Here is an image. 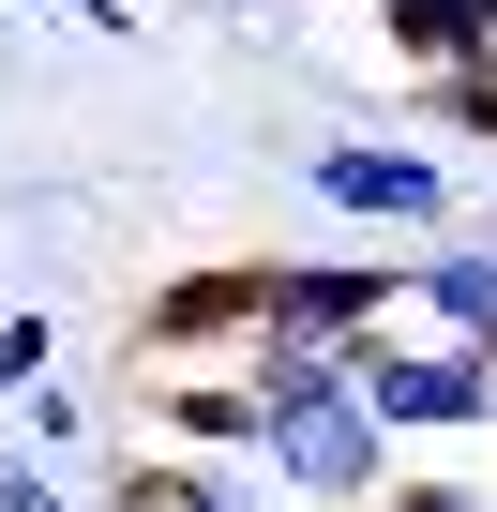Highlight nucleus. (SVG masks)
Masks as SVG:
<instances>
[{
  "instance_id": "obj_1",
  "label": "nucleus",
  "mask_w": 497,
  "mask_h": 512,
  "mask_svg": "<svg viewBox=\"0 0 497 512\" xmlns=\"http://www.w3.org/2000/svg\"><path fill=\"white\" fill-rule=\"evenodd\" d=\"M241 392H257V467L302 512H362L392 482V422L347 392V347H287V332H241Z\"/></svg>"
},
{
  "instance_id": "obj_2",
  "label": "nucleus",
  "mask_w": 497,
  "mask_h": 512,
  "mask_svg": "<svg viewBox=\"0 0 497 512\" xmlns=\"http://www.w3.org/2000/svg\"><path fill=\"white\" fill-rule=\"evenodd\" d=\"M347 392H362L392 437H497V362H482L467 332H422V317L347 332Z\"/></svg>"
},
{
  "instance_id": "obj_3",
  "label": "nucleus",
  "mask_w": 497,
  "mask_h": 512,
  "mask_svg": "<svg viewBox=\"0 0 497 512\" xmlns=\"http://www.w3.org/2000/svg\"><path fill=\"white\" fill-rule=\"evenodd\" d=\"M302 196H317L332 226H377V241L467 226V166L422 151V136H302Z\"/></svg>"
},
{
  "instance_id": "obj_4",
  "label": "nucleus",
  "mask_w": 497,
  "mask_h": 512,
  "mask_svg": "<svg viewBox=\"0 0 497 512\" xmlns=\"http://www.w3.org/2000/svg\"><path fill=\"white\" fill-rule=\"evenodd\" d=\"M377 317H407V256H377V241L257 256V332H287V347H347V332H377Z\"/></svg>"
},
{
  "instance_id": "obj_5",
  "label": "nucleus",
  "mask_w": 497,
  "mask_h": 512,
  "mask_svg": "<svg viewBox=\"0 0 497 512\" xmlns=\"http://www.w3.org/2000/svg\"><path fill=\"white\" fill-rule=\"evenodd\" d=\"M241 332H257V256H196V272H166L136 302V362H241Z\"/></svg>"
},
{
  "instance_id": "obj_6",
  "label": "nucleus",
  "mask_w": 497,
  "mask_h": 512,
  "mask_svg": "<svg viewBox=\"0 0 497 512\" xmlns=\"http://www.w3.org/2000/svg\"><path fill=\"white\" fill-rule=\"evenodd\" d=\"M407 317H422V332H467V347L497 362V226H437V241L407 256Z\"/></svg>"
},
{
  "instance_id": "obj_7",
  "label": "nucleus",
  "mask_w": 497,
  "mask_h": 512,
  "mask_svg": "<svg viewBox=\"0 0 497 512\" xmlns=\"http://www.w3.org/2000/svg\"><path fill=\"white\" fill-rule=\"evenodd\" d=\"M121 512H287V482L257 467V452H196V467H121Z\"/></svg>"
},
{
  "instance_id": "obj_8",
  "label": "nucleus",
  "mask_w": 497,
  "mask_h": 512,
  "mask_svg": "<svg viewBox=\"0 0 497 512\" xmlns=\"http://www.w3.org/2000/svg\"><path fill=\"white\" fill-rule=\"evenodd\" d=\"M181 452H257V392H241V362H166V392H136Z\"/></svg>"
},
{
  "instance_id": "obj_9",
  "label": "nucleus",
  "mask_w": 497,
  "mask_h": 512,
  "mask_svg": "<svg viewBox=\"0 0 497 512\" xmlns=\"http://www.w3.org/2000/svg\"><path fill=\"white\" fill-rule=\"evenodd\" d=\"M377 46H392L407 76H437V61H497V0H377Z\"/></svg>"
},
{
  "instance_id": "obj_10",
  "label": "nucleus",
  "mask_w": 497,
  "mask_h": 512,
  "mask_svg": "<svg viewBox=\"0 0 497 512\" xmlns=\"http://www.w3.org/2000/svg\"><path fill=\"white\" fill-rule=\"evenodd\" d=\"M422 136L497 151V61H437V76H422Z\"/></svg>"
},
{
  "instance_id": "obj_11",
  "label": "nucleus",
  "mask_w": 497,
  "mask_h": 512,
  "mask_svg": "<svg viewBox=\"0 0 497 512\" xmlns=\"http://www.w3.org/2000/svg\"><path fill=\"white\" fill-rule=\"evenodd\" d=\"M16 422H31V452H76V437H91V392H61V362H46V377L16 392Z\"/></svg>"
},
{
  "instance_id": "obj_12",
  "label": "nucleus",
  "mask_w": 497,
  "mask_h": 512,
  "mask_svg": "<svg viewBox=\"0 0 497 512\" xmlns=\"http://www.w3.org/2000/svg\"><path fill=\"white\" fill-rule=\"evenodd\" d=\"M362 512H497V497H482V482H437V467H407V452H392V482H377Z\"/></svg>"
},
{
  "instance_id": "obj_13",
  "label": "nucleus",
  "mask_w": 497,
  "mask_h": 512,
  "mask_svg": "<svg viewBox=\"0 0 497 512\" xmlns=\"http://www.w3.org/2000/svg\"><path fill=\"white\" fill-rule=\"evenodd\" d=\"M46 362H61V332H46V317H0V407H16Z\"/></svg>"
},
{
  "instance_id": "obj_14",
  "label": "nucleus",
  "mask_w": 497,
  "mask_h": 512,
  "mask_svg": "<svg viewBox=\"0 0 497 512\" xmlns=\"http://www.w3.org/2000/svg\"><path fill=\"white\" fill-rule=\"evenodd\" d=\"M0 512H76V497L46 482V452H0Z\"/></svg>"
},
{
  "instance_id": "obj_15",
  "label": "nucleus",
  "mask_w": 497,
  "mask_h": 512,
  "mask_svg": "<svg viewBox=\"0 0 497 512\" xmlns=\"http://www.w3.org/2000/svg\"><path fill=\"white\" fill-rule=\"evenodd\" d=\"M76 16H91V31H136V0H76Z\"/></svg>"
}]
</instances>
